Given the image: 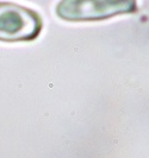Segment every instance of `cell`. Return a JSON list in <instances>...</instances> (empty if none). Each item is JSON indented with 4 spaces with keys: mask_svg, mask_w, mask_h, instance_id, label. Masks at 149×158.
Wrapping results in <instances>:
<instances>
[{
    "mask_svg": "<svg viewBox=\"0 0 149 158\" xmlns=\"http://www.w3.org/2000/svg\"><path fill=\"white\" fill-rule=\"evenodd\" d=\"M43 22L37 12L11 2H0V40L29 42L38 37Z\"/></svg>",
    "mask_w": 149,
    "mask_h": 158,
    "instance_id": "6da1fadb",
    "label": "cell"
},
{
    "mask_svg": "<svg viewBox=\"0 0 149 158\" xmlns=\"http://www.w3.org/2000/svg\"><path fill=\"white\" fill-rule=\"evenodd\" d=\"M135 11H136L135 1L69 0V1H61L56 7L57 16L69 22L100 20L117 15L133 13Z\"/></svg>",
    "mask_w": 149,
    "mask_h": 158,
    "instance_id": "7a4b0ae2",
    "label": "cell"
}]
</instances>
